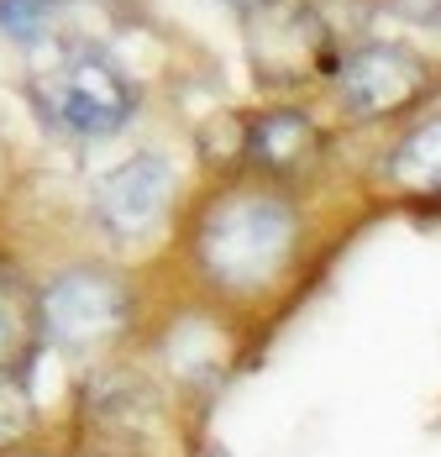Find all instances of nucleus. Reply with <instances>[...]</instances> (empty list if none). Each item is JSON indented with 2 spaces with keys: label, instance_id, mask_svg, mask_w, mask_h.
Wrapping results in <instances>:
<instances>
[{
  "label": "nucleus",
  "instance_id": "f257e3e1",
  "mask_svg": "<svg viewBox=\"0 0 441 457\" xmlns=\"http://www.w3.org/2000/svg\"><path fill=\"white\" fill-rule=\"evenodd\" d=\"M295 253V211L268 189H231L200 221V269L226 289H258Z\"/></svg>",
  "mask_w": 441,
  "mask_h": 457
},
{
  "label": "nucleus",
  "instance_id": "f03ea898",
  "mask_svg": "<svg viewBox=\"0 0 441 457\" xmlns=\"http://www.w3.org/2000/svg\"><path fill=\"white\" fill-rule=\"evenodd\" d=\"M32 95H37L47 121L69 137H111L137 111L132 79L100 47H69L53 69L37 74Z\"/></svg>",
  "mask_w": 441,
  "mask_h": 457
},
{
  "label": "nucleus",
  "instance_id": "7ed1b4c3",
  "mask_svg": "<svg viewBox=\"0 0 441 457\" xmlns=\"http://www.w3.org/2000/svg\"><path fill=\"white\" fill-rule=\"evenodd\" d=\"M37 311H43V331L58 347L89 353L127 326V289L105 269H69L43 289Z\"/></svg>",
  "mask_w": 441,
  "mask_h": 457
},
{
  "label": "nucleus",
  "instance_id": "20e7f679",
  "mask_svg": "<svg viewBox=\"0 0 441 457\" xmlns=\"http://www.w3.org/2000/svg\"><path fill=\"white\" fill-rule=\"evenodd\" d=\"M247 43H253V63L268 79H300L310 69H337L320 16L300 0H273L263 11H253L247 16Z\"/></svg>",
  "mask_w": 441,
  "mask_h": 457
},
{
  "label": "nucleus",
  "instance_id": "39448f33",
  "mask_svg": "<svg viewBox=\"0 0 441 457\" xmlns=\"http://www.w3.org/2000/svg\"><path fill=\"white\" fill-rule=\"evenodd\" d=\"M420 85H426V63L410 47L368 43L347 58H337V90L353 116H389L399 105H410Z\"/></svg>",
  "mask_w": 441,
  "mask_h": 457
},
{
  "label": "nucleus",
  "instance_id": "423d86ee",
  "mask_svg": "<svg viewBox=\"0 0 441 457\" xmlns=\"http://www.w3.org/2000/svg\"><path fill=\"white\" fill-rule=\"evenodd\" d=\"M169 189H174L169 163L153 158V153H137V158L116 163L105 179L95 184V216L116 242H142L158 227V216L169 205Z\"/></svg>",
  "mask_w": 441,
  "mask_h": 457
},
{
  "label": "nucleus",
  "instance_id": "0eeeda50",
  "mask_svg": "<svg viewBox=\"0 0 441 457\" xmlns=\"http://www.w3.org/2000/svg\"><path fill=\"white\" fill-rule=\"evenodd\" d=\"M242 147L263 169H300L310 153H315V127H310L300 111H263V116L247 121Z\"/></svg>",
  "mask_w": 441,
  "mask_h": 457
},
{
  "label": "nucleus",
  "instance_id": "6e6552de",
  "mask_svg": "<svg viewBox=\"0 0 441 457\" xmlns=\"http://www.w3.org/2000/svg\"><path fill=\"white\" fill-rule=\"evenodd\" d=\"M389 179L410 195H441V116L420 121L389 158Z\"/></svg>",
  "mask_w": 441,
  "mask_h": 457
},
{
  "label": "nucleus",
  "instance_id": "1a4fd4ad",
  "mask_svg": "<svg viewBox=\"0 0 441 457\" xmlns=\"http://www.w3.org/2000/svg\"><path fill=\"white\" fill-rule=\"evenodd\" d=\"M37 331H43L37 300L21 289V278L11 274V269H0V373H11L27 358V347H32Z\"/></svg>",
  "mask_w": 441,
  "mask_h": 457
},
{
  "label": "nucleus",
  "instance_id": "9d476101",
  "mask_svg": "<svg viewBox=\"0 0 441 457\" xmlns=\"http://www.w3.org/2000/svg\"><path fill=\"white\" fill-rule=\"evenodd\" d=\"M0 32L16 43H43L53 32V0H0Z\"/></svg>",
  "mask_w": 441,
  "mask_h": 457
},
{
  "label": "nucleus",
  "instance_id": "9b49d317",
  "mask_svg": "<svg viewBox=\"0 0 441 457\" xmlns=\"http://www.w3.org/2000/svg\"><path fill=\"white\" fill-rule=\"evenodd\" d=\"M27 426H32V400H27V389H21L11 373H0V447H16V442L27 436Z\"/></svg>",
  "mask_w": 441,
  "mask_h": 457
},
{
  "label": "nucleus",
  "instance_id": "f8f14e48",
  "mask_svg": "<svg viewBox=\"0 0 441 457\" xmlns=\"http://www.w3.org/2000/svg\"><path fill=\"white\" fill-rule=\"evenodd\" d=\"M395 11L404 21H420V27H441V0H395Z\"/></svg>",
  "mask_w": 441,
  "mask_h": 457
},
{
  "label": "nucleus",
  "instance_id": "ddd939ff",
  "mask_svg": "<svg viewBox=\"0 0 441 457\" xmlns=\"http://www.w3.org/2000/svg\"><path fill=\"white\" fill-rule=\"evenodd\" d=\"M226 5H237L242 16H253V11H263V5H273V0H226Z\"/></svg>",
  "mask_w": 441,
  "mask_h": 457
}]
</instances>
